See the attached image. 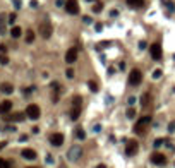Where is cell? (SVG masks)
Instances as JSON below:
<instances>
[{
  "instance_id": "6da1fadb",
  "label": "cell",
  "mask_w": 175,
  "mask_h": 168,
  "mask_svg": "<svg viewBox=\"0 0 175 168\" xmlns=\"http://www.w3.org/2000/svg\"><path fill=\"white\" fill-rule=\"evenodd\" d=\"M81 105H82V98L76 94L72 98V110H70V119L72 120H77L79 115H81Z\"/></svg>"
},
{
  "instance_id": "7a4b0ae2",
  "label": "cell",
  "mask_w": 175,
  "mask_h": 168,
  "mask_svg": "<svg viewBox=\"0 0 175 168\" xmlns=\"http://www.w3.org/2000/svg\"><path fill=\"white\" fill-rule=\"evenodd\" d=\"M149 124H151V117H141L134 125V132L136 134H144L146 129L149 127Z\"/></svg>"
},
{
  "instance_id": "3957f363",
  "label": "cell",
  "mask_w": 175,
  "mask_h": 168,
  "mask_svg": "<svg viewBox=\"0 0 175 168\" xmlns=\"http://www.w3.org/2000/svg\"><path fill=\"white\" fill-rule=\"evenodd\" d=\"M81 156H82V149L79 148V146H72V148L67 151V159L69 161H74V163H76Z\"/></svg>"
},
{
  "instance_id": "277c9868",
  "label": "cell",
  "mask_w": 175,
  "mask_h": 168,
  "mask_svg": "<svg viewBox=\"0 0 175 168\" xmlns=\"http://www.w3.org/2000/svg\"><path fill=\"white\" fill-rule=\"evenodd\" d=\"M141 81H143V74H141V70H131V74H129V84L131 86H139L141 84Z\"/></svg>"
},
{
  "instance_id": "5b68a950",
  "label": "cell",
  "mask_w": 175,
  "mask_h": 168,
  "mask_svg": "<svg viewBox=\"0 0 175 168\" xmlns=\"http://www.w3.org/2000/svg\"><path fill=\"white\" fill-rule=\"evenodd\" d=\"M52 31H53V28H52V24H50L48 21H45L43 24H39V34H41L43 40H48L50 36H52Z\"/></svg>"
},
{
  "instance_id": "8992f818",
  "label": "cell",
  "mask_w": 175,
  "mask_h": 168,
  "mask_svg": "<svg viewBox=\"0 0 175 168\" xmlns=\"http://www.w3.org/2000/svg\"><path fill=\"white\" fill-rule=\"evenodd\" d=\"M26 115H28L31 120H38L39 119V107H38V105H34V103L28 105V108H26Z\"/></svg>"
},
{
  "instance_id": "52a82bcc",
  "label": "cell",
  "mask_w": 175,
  "mask_h": 168,
  "mask_svg": "<svg viewBox=\"0 0 175 168\" xmlns=\"http://www.w3.org/2000/svg\"><path fill=\"white\" fill-rule=\"evenodd\" d=\"M65 12L70 14V16H76V14L79 12L77 0H67V2H65Z\"/></svg>"
},
{
  "instance_id": "ba28073f",
  "label": "cell",
  "mask_w": 175,
  "mask_h": 168,
  "mask_svg": "<svg viewBox=\"0 0 175 168\" xmlns=\"http://www.w3.org/2000/svg\"><path fill=\"white\" fill-rule=\"evenodd\" d=\"M137 149H139V146H137V142L134 141V139L127 141V144H126V154L127 156H134V154L137 153Z\"/></svg>"
},
{
  "instance_id": "9c48e42d",
  "label": "cell",
  "mask_w": 175,
  "mask_h": 168,
  "mask_svg": "<svg viewBox=\"0 0 175 168\" xmlns=\"http://www.w3.org/2000/svg\"><path fill=\"white\" fill-rule=\"evenodd\" d=\"M149 53H151V57L155 60H160L161 59V53H163V51H161V45H160V43H153V45L149 46Z\"/></svg>"
},
{
  "instance_id": "30bf717a",
  "label": "cell",
  "mask_w": 175,
  "mask_h": 168,
  "mask_svg": "<svg viewBox=\"0 0 175 168\" xmlns=\"http://www.w3.org/2000/svg\"><path fill=\"white\" fill-rule=\"evenodd\" d=\"M77 60V48L74 46V48H69L67 53H65V62L67 64H74Z\"/></svg>"
},
{
  "instance_id": "8fae6325",
  "label": "cell",
  "mask_w": 175,
  "mask_h": 168,
  "mask_svg": "<svg viewBox=\"0 0 175 168\" xmlns=\"http://www.w3.org/2000/svg\"><path fill=\"white\" fill-rule=\"evenodd\" d=\"M151 163H155L158 167H161V165H165L166 163V158L161 154V153H153L151 154Z\"/></svg>"
},
{
  "instance_id": "7c38bea8",
  "label": "cell",
  "mask_w": 175,
  "mask_h": 168,
  "mask_svg": "<svg viewBox=\"0 0 175 168\" xmlns=\"http://www.w3.org/2000/svg\"><path fill=\"white\" fill-rule=\"evenodd\" d=\"M24 119H26V113H21V112H17V113L7 115V117H5V122H22Z\"/></svg>"
},
{
  "instance_id": "4fadbf2b",
  "label": "cell",
  "mask_w": 175,
  "mask_h": 168,
  "mask_svg": "<svg viewBox=\"0 0 175 168\" xmlns=\"http://www.w3.org/2000/svg\"><path fill=\"white\" fill-rule=\"evenodd\" d=\"M50 142H52V144H53V146H62V144H64V136H62V134H60V132H57V134H52V136H50Z\"/></svg>"
},
{
  "instance_id": "5bb4252c",
  "label": "cell",
  "mask_w": 175,
  "mask_h": 168,
  "mask_svg": "<svg viewBox=\"0 0 175 168\" xmlns=\"http://www.w3.org/2000/svg\"><path fill=\"white\" fill-rule=\"evenodd\" d=\"M10 110H12V101L5 99V101H2V103H0V113H2V115L9 113Z\"/></svg>"
},
{
  "instance_id": "9a60e30c",
  "label": "cell",
  "mask_w": 175,
  "mask_h": 168,
  "mask_svg": "<svg viewBox=\"0 0 175 168\" xmlns=\"http://www.w3.org/2000/svg\"><path fill=\"white\" fill-rule=\"evenodd\" d=\"M149 103H151V96H149V93H143V94H141V105H143V108H148V107H149Z\"/></svg>"
},
{
  "instance_id": "2e32d148",
  "label": "cell",
  "mask_w": 175,
  "mask_h": 168,
  "mask_svg": "<svg viewBox=\"0 0 175 168\" xmlns=\"http://www.w3.org/2000/svg\"><path fill=\"white\" fill-rule=\"evenodd\" d=\"M22 158H26V159H34L36 158V151H33V149H22Z\"/></svg>"
},
{
  "instance_id": "e0dca14e",
  "label": "cell",
  "mask_w": 175,
  "mask_h": 168,
  "mask_svg": "<svg viewBox=\"0 0 175 168\" xmlns=\"http://www.w3.org/2000/svg\"><path fill=\"white\" fill-rule=\"evenodd\" d=\"M0 91L5 93V94H10V93L14 91V86L9 84V82H2V84H0Z\"/></svg>"
},
{
  "instance_id": "ac0fdd59",
  "label": "cell",
  "mask_w": 175,
  "mask_h": 168,
  "mask_svg": "<svg viewBox=\"0 0 175 168\" xmlns=\"http://www.w3.org/2000/svg\"><path fill=\"white\" fill-rule=\"evenodd\" d=\"M10 34H12V38H19L21 34H22V29H21L19 26H14V28L10 29Z\"/></svg>"
},
{
  "instance_id": "d6986e66",
  "label": "cell",
  "mask_w": 175,
  "mask_h": 168,
  "mask_svg": "<svg viewBox=\"0 0 175 168\" xmlns=\"http://www.w3.org/2000/svg\"><path fill=\"white\" fill-rule=\"evenodd\" d=\"M74 134H76V137L81 139V141H82V139H86V132H84V129H81V127L76 129V130H74Z\"/></svg>"
},
{
  "instance_id": "ffe728a7",
  "label": "cell",
  "mask_w": 175,
  "mask_h": 168,
  "mask_svg": "<svg viewBox=\"0 0 175 168\" xmlns=\"http://www.w3.org/2000/svg\"><path fill=\"white\" fill-rule=\"evenodd\" d=\"M143 4H144V0H127L129 7H141Z\"/></svg>"
},
{
  "instance_id": "44dd1931",
  "label": "cell",
  "mask_w": 175,
  "mask_h": 168,
  "mask_svg": "<svg viewBox=\"0 0 175 168\" xmlns=\"http://www.w3.org/2000/svg\"><path fill=\"white\" fill-rule=\"evenodd\" d=\"M4 21H5V16L2 14L0 16V34H5V22Z\"/></svg>"
},
{
  "instance_id": "7402d4cb",
  "label": "cell",
  "mask_w": 175,
  "mask_h": 168,
  "mask_svg": "<svg viewBox=\"0 0 175 168\" xmlns=\"http://www.w3.org/2000/svg\"><path fill=\"white\" fill-rule=\"evenodd\" d=\"M26 41H28V43H33V41H34V33L31 29L26 31Z\"/></svg>"
},
{
  "instance_id": "603a6c76",
  "label": "cell",
  "mask_w": 175,
  "mask_h": 168,
  "mask_svg": "<svg viewBox=\"0 0 175 168\" xmlns=\"http://www.w3.org/2000/svg\"><path fill=\"white\" fill-rule=\"evenodd\" d=\"M0 168H12V163H10V161H5L4 158H0Z\"/></svg>"
},
{
  "instance_id": "cb8c5ba5",
  "label": "cell",
  "mask_w": 175,
  "mask_h": 168,
  "mask_svg": "<svg viewBox=\"0 0 175 168\" xmlns=\"http://www.w3.org/2000/svg\"><path fill=\"white\" fill-rule=\"evenodd\" d=\"M101 9H103V5H101V2H96V4L93 5V12H95V14H98V12H101Z\"/></svg>"
},
{
  "instance_id": "d4e9b609",
  "label": "cell",
  "mask_w": 175,
  "mask_h": 168,
  "mask_svg": "<svg viewBox=\"0 0 175 168\" xmlns=\"http://www.w3.org/2000/svg\"><path fill=\"white\" fill-rule=\"evenodd\" d=\"M127 117H129V119H134V117H136V108L131 107V108L127 110Z\"/></svg>"
},
{
  "instance_id": "484cf974",
  "label": "cell",
  "mask_w": 175,
  "mask_h": 168,
  "mask_svg": "<svg viewBox=\"0 0 175 168\" xmlns=\"http://www.w3.org/2000/svg\"><path fill=\"white\" fill-rule=\"evenodd\" d=\"M88 86H89L91 91H98V84L95 82V81H89V82H88Z\"/></svg>"
},
{
  "instance_id": "4316f807",
  "label": "cell",
  "mask_w": 175,
  "mask_h": 168,
  "mask_svg": "<svg viewBox=\"0 0 175 168\" xmlns=\"http://www.w3.org/2000/svg\"><path fill=\"white\" fill-rule=\"evenodd\" d=\"M0 64H9V57L4 55V53H0Z\"/></svg>"
},
{
  "instance_id": "83f0119b",
  "label": "cell",
  "mask_w": 175,
  "mask_h": 168,
  "mask_svg": "<svg viewBox=\"0 0 175 168\" xmlns=\"http://www.w3.org/2000/svg\"><path fill=\"white\" fill-rule=\"evenodd\" d=\"M153 77H155V79H158V77H161V70H160V69H156L155 72H153Z\"/></svg>"
},
{
  "instance_id": "f1b7e54d",
  "label": "cell",
  "mask_w": 175,
  "mask_h": 168,
  "mask_svg": "<svg viewBox=\"0 0 175 168\" xmlns=\"http://www.w3.org/2000/svg\"><path fill=\"white\" fill-rule=\"evenodd\" d=\"M65 76H67V77H74V70L67 69V70H65Z\"/></svg>"
},
{
  "instance_id": "f546056e",
  "label": "cell",
  "mask_w": 175,
  "mask_h": 168,
  "mask_svg": "<svg viewBox=\"0 0 175 168\" xmlns=\"http://www.w3.org/2000/svg\"><path fill=\"white\" fill-rule=\"evenodd\" d=\"M163 142H165L163 139H156V141H155V146H156V148H160V146H161Z\"/></svg>"
},
{
  "instance_id": "4dcf8cb0",
  "label": "cell",
  "mask_w": 175,
  "mask_h": 168,
  "mask_svg": "<svg viewBox=\"0 0 175 168\" xmlns=\"http://www.w3.org/2000/svg\"><path fill=\"white\" fill-rule=\"evenodd\" d=\"M168 130H170V132H175V120H174V122H170V125H168Z\"/></svg>"
},
{
  "instance_id": "1f68e13d",
  "label": "cell",
  "mask_w": 175,
  "mask_h": 168,
  "mask_svg": "<svg viewBox=\"0 0 175 168\" xmlns=\"http://www.w3.org/2000/svg\"><path fill=\"white\" fill-rule=\"evenodd\" d=\"M14 21H16V14H10V16H9V22H10V24H12Z\"/></svg>"
},
{
  "instance_id": "d6a6232c",
  "label": "cell",
  "mask_w": 175,
  "mask_h": 168,
  "mask_svg": "<svg viewBox=\"0 0 175 168\" xmlns=\"http://www.w3.org/2000/svg\"><path fill=\"white\" fill-rule=\"evenodd\" d=\"M118 69L124 70V69H126V64H124V62H122V64H118Z\"/></svg>"
},
{
  "instance_id": "836d02e7",
  "label": "cell",
  "mask_w": 175,
  "mask_h": 168,
  "mask_svg": "<svg viewBox=\"0 0 175 168\" xmlns=\"http://www.w3.org/2000/svg\"><path fill=\"white\" fill-rule=\"evenodd\" d=\"M129 103H131V105H132V103H136V98H134V96H131V98H129Z\"/></svg>"
},
{
  "instance_id": "e575fe53",
  "label": "cell",
  "mask_w": 175,
  "mask_h": 168,
  "mask_svg": "<svg viewBox=\"0 0 175 168\" xmlns=\"http://www.w3.org/2000/svg\"><path fill=\"white\" fill-rule=\"evenodd\" d=\"M57 5H65V2L64 0H57Z\"/></svg>"
},
{
  "instance_id": "d590c367",
  "label": "cell",
  "mask_w": 175,
  "mask_h": 168,
  "mask_svg": "<svg viewBox=\"0 0 175 168\" xmlns=\"http://www.w3.org/2000/svg\"><path fill=\"white\" fill-rule=\"evenodd\" d=\"M96 168H107V167H105V165H98Z\"/></svg>"
},
{
  "instance_id": "8d00e7d4",
  "label": "cell",
  "mask_w": 175,
  "mask_h": 168,
  "mask_svg": "<svg viewBox=\"0 0 175 168\" xmlns=\"http://www.w3.org/2000/svg\"><path fill=\"white\" fill-rule=\"evenodd\" d=\"M4 146H5V144H4V142H0V149L4 148Z\"/></svg>"
},
{
  "instance_id": "74e56055",
  "label": "cell",
  "mask_w": 175,
  "mask_h": 168,
  "mask_svg": "<svg viewBox=\"0 0 175 168\" xmlns=\"http://www.w3.org/2000/svg\"><path fill=\"white\" fill-rule=\"evenodd\" d=\"M29 168H33V167H29Z\"/></svg>"
}]
</instances>
